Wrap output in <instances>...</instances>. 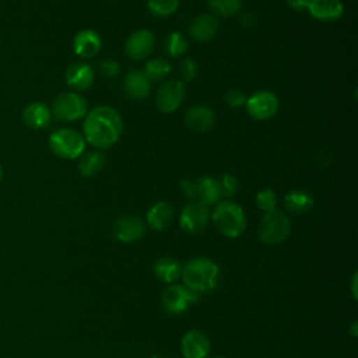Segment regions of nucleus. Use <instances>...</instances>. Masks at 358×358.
Wrapping results in <instances>:
<instances>
[{
    "mask_svg": "<svg viewBox=\"0 0 358 358\" xmlns=\"http://www.w3.org/2000/svg\"><path fill=\"white\" fill-rule=\"evenodd\" d=\"M187 127L196 133L208 131L215 122V113L207 105H193L185 113Z\"/></svg>",
    "mask_w": 358,
    "mask_h": 358,
    "instance_id": "nucleus-15",
    "label": "nucleus"
},
{
    "mask_svg": "<svg viewBox=\"0 0 358 358\" xmlns=\"http://www.w3.org/2000/svg\"><path fill=\"white\" fill-rule=\"evenodd\" d=\"M1 178H3V169H1V165H0V182H1Z\"/></svg>",
    "mask_w": 358,
    "mask_h": 358,
    "instance_id": "nucleus-38",
    "label": "nucleus"
},
{
    "mask_svg": "<svg viewBox=\"0 0 358 358\" xmlns=\"http://www.w3.org/2000/svg\"><path fill=\"white\" fill-rule=\"evenodd\" d=\"M185 95V84L180 80H169L158 88L155 95V105L162 113H172L182 105Z\"/></svg>",
    "mask_w": 358,
    "mask_h": 358,
    "instance_id": "nucleus-8",
    "label": "nucleus"
},
{
    "mask_svg": "<svg viewBox=\"0 0 358 358\" xmlns=\"http://www.w3.org/2000/svg\"><path fill=\"white\" fill-rule=\"evenodd\" d=\"M308 11L317 21L333 22L341 18L344 6L341 0H309Z\"/></svg>",
    "mask_w": 358,
    "mask_h": 358,
    "instance_id": "nucleus-17",
    "label": "nucleus"
},
{
    "mask_svg": "<svg viewBox=\"0 0 358 358\" xmlns=\"http://www.w3.org/2000/svg\"><path fill=\"white\" fill-rule=\"evenodd\" d=\"M208 220H210L208 207L196 200L189 203L182 210L179 224L185 232L196 235V234H200L207 227Z\"/></svg>",
    "mask_w": 358,
    "mask_h": 358,
    "instance_id": "nucleus-9",
    "label": "nucleus"
},
{
    "mask_svg": "<svg viewBox=\"0 0 358 358\" xmlns=\"http://www.w3.org/2000/svg\"><path fill=\"white\" fill-rule=\"evenodd\" d=\"M255 201L260 210H263L264 213H268L275 210L277 207V194L271 189H262L256 193Z\"/></svg>",
    "mask_w": 358,
    "mask_h": 358,
    "instance_id": "nucleus-30",
    "label": "nucleus"
},
{
    "mask_svg": "<svg viewBox=\"0 0 358 358\" xmlns=\"http://www.w3.org/2000/svg\"><path fill=\"white\" fill-rule=\"evenodd\" d=\"M241 22H242V25H245V27H252V25L256 22V17H255L253 13H249V11L242 13V14H241Z\"/></svg>",
    "mask_w": 358,
    "mask_h": 358,
    "instance_id": "nucleus-37",
    "label": "nucleus"
},
{
    "mask_svg": "<svg viewBox=\"0 0 358 358\" xmlns=\"http://www.w3.org/2000/svg\"><path fill=\"white\" fill-rule=\"evenodd\" d=\"M218 180L222 197H231L238 190V180L232 173H224Z\"/></svg>",
    "mask_w": 358,
    "mask_h": 358,
    "instance_id": "nucleus-32",
    "label": "nucleus"
},
{
    "mask_svg": "<svg viewBox=\"0 0 358 358\" xmlns=\"http://www.w3.org/2000/svg\"><path fill=\"white\" fill-rule=\"evenodd\" d=\"M64 78H66L67 85L71 87L73 90L85 91L94 84L95 73H94V69L88 63L76 62V63H71L66 69Z\"/></svg>",
    "mask_w": 358,
    "mask_h": 358,
    "instance_id": "nucleus-12",
    "label": "nucleus"
},
{
    "mask_svg": "<svg viewBox=\"0 0 358 358\" xmlns=\"http://www.w3.org/2000/svg\"><path fill=\"white\" fill-rule=\"evenodd\" d=\"M180 275L186 288L203 294L211 291L217 285L220 270L213 260L207 257H196L182 267Z\"/></svg>",
    "mask_w": 358,
    "mask_h": 358,
    "instance_id": "nucleus-2",
    "label": "nucleus"
},
{
    "mask_svg": "<svg viewBox=\"0 0 358 358\" xmlns=\"http://www.w3.org/2000/svg\"><path fill=\"white\" fill-rule=\"evenodd\" d=\"M145 232V224L136 215H126L119 218L113 227V235L120 242H134Z\"/></svg>",
    "mask_w": 358,
    "mask_h": 358,
    "instance_id": "nucleus-13",
    "label": "nucleus"
},
{
    "mask_svg": "<svg viewBox=\"0 0 358 358\" xmlns=\"http://www.w3.org/2000/svg\"><path fill=\"white\" fill-rule=\"evenodd\" d=\"M224 99L225 102L231 106V108H241V106H245V102H246V95L242 90L239 88H231L225 92L224 95Z\"/></svg>",
    "mask_w": 358,
    "mask_h": 358,
    "instance_id": "nucleus-33",
    "label": "nucleus"
},
{
    "mask_svg": "<svg viewBox=\"0 0 358 358\" xmlns=\"http://www.w3.org/2000/svg\"><path fill=\"white\" fill-rule=\"evenodd\" d=\"M291 232L289 218L280 210L268 211L260 220L257 235L259 239L266 245H277L287 239Z\"/></svg>",
    "mask_w": 358,
    "mask_h": 358,
    "instance_id": "nucleus-5",
    "label": "nucleus"
},
{
    "mask_svg": "<svg viewBox=\"0 0 358 358\" xmlns=\"http://www.w3.org/2000/svg\"><path fill=\"white\" fill-rule=\"evenodd\" d=\"M199 298V294L186 288L185 285H171L165 289L162 295V305L166 312L178 315L182 313L189 303L196 302Z\"/></svg>",
    "mask_w": 358,
    "mask_h": 358,
    "instance_id": "nucleus-10",
    "label": "nucleus"
},
{
    "mask_svg": "<svg viewBox=\"0 0 358 358\" xmlns=\"http://www.w3.org/2000/svg\"><path fill=\"white\" fill-rule=\"evenodd\" d=\"M214 358H227V357H214Z\"/></svg>",
    "mask_w": 358,
    "mask_h": 358,
    "instance_id": "nucleus-39",
    "label": "nucleus"
},
{
    "mask_svg": "<svg viewBox=\"0 0 358 358\" xmlns=\"http://www.w3.org/2000/svg\"><path fill=\"white\" fill-rule=\"evenodd\" d=\"M287 4L289 8L295 11H303V10H308L309 0H287Z\"/></svg>",
    "mask_w": 358,
    "mask_h": 358,
    "instance_id": "nucleus-36",
    "label": "nucleus"
},
{
    "mask_svg": "<svg viewBox=\"0 0 358 358\" xmlns=\"http://www.w3.org/2000/svg\"><path fill=\"white\" fill-rule=\"evenodd\" d=\"M84 140L98 150H106L117 143L123 131L120 115L108 105L94 106L84 116Z\"/></svg>",
    "mask_w": 358,
    "mask_h": 358,
    "instance_id": "nucleus-1",
    "label": "nucleus"
},
{
    "mask_svg": "<svg viewBox=\"0 0 358 358\" xmlns=\"http://www.w3.org/2000/svg\"><path fill=\"white\" fill-rule=\"evenodd\" d=\"M155 48V36L148 29L134 31L126 41L124 50L131 60H144Z\"/></svg>",
    "mask_w": 358,
    "mask_h": 358,
    "instance_id": "nucleus-11",
    "label": "nucleus"
},
{
    "mask_svg": "<svg viewBox=\"0 0 358 358\" xmlns=\"http://www.w3.org/2000/svg\"><path fill=\"white\" fill-rule=\"evenodd\" d=\"M220 29L218 20L211 14L197 15L189 27V34L196 42H208L215 38Z\"/></svg>",
    "mask_w": 358,
    "mask_h": 358,
    "instance_id": "nucleus-18",
    "label": "nucleus"
},
{
    "mask_svg": "<svg viewBox=\"0 0 358 358\" xmlns=\"http://www.w3.org/2000/svg\"><path fill=\"white\" fill-rule=\"evenodd\" d=\"M99 70L105 77H116L120 71V64L115 59H105L99 63Z\"/></svg>",
    "mask_w": 358,
    "mask_h": 358,
    "instance_id": "nucleus-34",
    "label": "nucleus"
},
{
    "mask_svg": "<svg viewBox=\"0 0 358 358\" xmlns=\"http://www.w3.org/2000/svg\"><path fill=\"white\" fill-rule=\"evenodd\" d=\"M284 204L287 210L292 214H305L313 206V197L310 193L302 189L291 190L284 197Z\"/></svg>",
    "mask_w": 358,
    "mask_h": 358,
    "instance_id": "nucleus-23",
    "label": "nucleus"
},
{
    "mask_svg": "<svg viewBox=\"0 0 358 358\" xmlns=\"http://www.w3.org/2000/svg\"><path fill=\"white\" fill-rule=\"evenodd\" d=\"M103 165H105L103 154H101L99 151H91V152H85L81 157L78 162V171L83 176L91 178L99 173L103 169Z\"/></svg>",
    "mask_w": 358,
    "mask_h": 358,
    "instance_id": "nucleus-25",
    "label": "nucleus"
},
{
    "mask_svg": "<svg viewBox=\"0 0 358 358\" xmlns=\"http://www.w3.org/2000/svg\"><path fill=\"white\" fill-rule=\"evenodd\" d=\"M187 39L180 32H171L164 41V50L169 57H179L187 50Z\"/></svg>",
    "mask_w": 358,
    "mask_h": 358,
    "instance_id": "nucleus-28",
    "label": "nucleus"
},
{
    "mask_svg": "<svg viewBox=\"0 0 358 358\" xmlns=\"http://www.w3.org/2000/svg\"><path fill=\"white\" fill-rule=\"evenodd\" d=\"M22 120L29 129L41 130L49 126L52 120V110L45 102H31L22 110Z\"/></svg>",
    "mask_w": 358,
    "mask_h": 358,
    "instance_id": "nucleus-19",
    "label": "nucleus"
},
{
    "mask_svg": "<svg viewBox=\"0 0 358 358\" xmlns=\"http://www.w3.org/2000/svg\"><path fill=\"white\" fill-rule=\"evenodd\" d=\"M49 147L60 158L76 159L84 154L85 140L77 130L63 127L49 136Z\"/></svg>",
    "mask_w": 358,
    "mask_h": 358,
    "instance_id": "nucleus-4",
    "label": "nucleus"
},
{
    "mask_svg": "<svg viewBox=\"0 0 358 358\" xmlns=\"http://www.w3.org/2000/svg\"><path fill=\"white\" fill-rule=\"evenodd\" d=\"M180 186H182V189H183L186 197L194 199V180L182 179V180H180Z\"/></svg>",
    "mask_w": 358,
    "mask_h": 358,
    "instance_id": "nucleus-35",
    "label": "nucleus"
},
{
    "mask_svg": "<svg viewBox=\"0 0 358 358\" xmlns=\"http://www.w3.org/2000/svg\"><path fill=\"white\" fill-rule=\"evenodd\" d=\"M280 102L274 92L267 90H260L253 92L249 98H246L245 108L250 117L256 120H268L278 110Z\"/></svg>",
    "mask_w": 358,
    "mask_h": 358,
    "instance_id": "nucleus-7",
    "label": "nucleus"
},
{
    "mask_svg": "<svg viewBox=\"0 0 358 358\" xmlns=\"http://www.w3.org/2000/svg\"><path fill=\"white\" fill-rule=\"evenodd\" d=\"M173 218V210L171 204L165 201L155 203L147 213V224L154 231H164L169 227Z\"/></svg>",
    "mask_w": 358,
    "mask_h": 358,
    "instance_id": "nucleus-22",
    "label": "nucleus"
},
{
    "mask_svg": "<svg viewBox=\"0 0 358 358\" xmlns=\"http://www.w3.org/2000/svg\"><path fill=\"white\" fill-rule=\"evenodd\" d=\"M194 199L204 206H213L221 201L222 193L218 180L211 176H203L194 180Z\"/></svg>",
    "mask_w": 358,
    "mask_h": 358,
    "instance_id": "nucleus-21",
    "label": "nucleus"
},
{
    "mask_svg": "<svg viewBox=\"0 0 358 358\" xmlns=\"http://www.w3.org/2000/svg\"><path fill=\"white\" fill-rule=\"evenodd\" d=\"M102 46L101 36L92 29H81L73 39V50L81 59L94 57Z\"/></svg>",
    "mask_w": 358,
    "mask_h": 358,
    "instance_id": "nucleus-16",
    "label": "nucleus"
},
{
    "mask_svg": "<svg viewBox=\"0 0 358 358\" xmlns=\"http://www.w3.org/2000/svg\"><path fill=\"white\" fill-rule=\"evenodd\" d=\"M182 352L185 358H207L210 354V340L200 330H189L182 338Z\"/></svg>",
    "mask_w": 358,
    "mask_h": 358,
    "instance_id": "nucleus-14",
    "label": "nucleus"
},
{
    "mask_svg": "<svg viewBox=\"0 0 358 358\" xmlns=\"http://www.w3.org/2000/svg\"><path fill=\"white\" fill-rule=\"evenodd\" d=\"M208 10L214 17L231 18L236 15L242 7V0H208Z\"/></svg>",
    "mask_w": 358,
    "mask_h": 358,
    "instance_id": "nucleus-26",
    "label": "nucleus"
},
{
    "mask_svg": "<svg viewBox=\"0 0 358 358\" xmlns=\"http://www.w3.org/2000/svg\"><path fill=\"white\" fill-rule=\"evenodd\" d=\"M182 273V264L173 257H161L154 264V274L164 282H173Z\"/></svg>",
    "mask_w": 358,
    "mask_h": 358,
    "instance_id": "nucleus-24",
    "label": "nucleus"
},
{
    "mask_svg": "<svg viewBox=\"0 0 358 358\" xmlns=\"http://www.w3.org/2000/svg\"><path fill=\"white\" fill-rule=\"evenodd\" d=\"M50 110L62 122H76L87 115L88 103L77 92H63L53 99Z\"/></svg>",
    "mask_w": 358,
    "mask_h": 358,
    "instance_id": "nucleus-6",
    "label": "nucleus"
},
{
    "mask_svg": "<svg viewBox=\"0 0 358 358\" xmlns=\"http://www.w3.org/2000/svg\"><path fill=\"white\" fill-rule=\"evenodd\" d=\"M147 7L154 17L164 18L172 15L178 10L179 0H148Z\"/></svg>",
    "mask_w": 358,
    "mask_h": 358,
    "instance_id": "nucleus-29",
    "label": "nucleus"
},
{
    "mask_svg": "<svg viewBox=\"0 0 358 358\" xmlns=\"http://www.w3.org/2000/svg\"><path fill=\"white\" fill-rule=\"evenodd\" d=\"M213 222L218 232L227 238H238L246 229V215L243 208L231 200H222L215 204Z\"/></svg>",
    "mask_w": 358,
    "mask_h": 358,
    "instance_id": "nucleus-3",
    "label": "nucleus"
},
{
    "mask_svg": "<svg viewBox=\"0 0 358 358\" xmlns=\"http://www.w3.org/2000/svg\"><path fill=\"white\" fill-rule=\"evenodd\" d=\"M178 74L183 84L189 83V81L194 80V77L197 76V64L194 63L193 59H185L180 62V64L178 67Z\"/></svg>",
    "mask_w": 358,
    "mask_h": 358,
    "instance_id": "nucleus-31",
    "label": "nucleus"
},
{
    "mask_svg": "<svg viewBox=\"0 0 358 358\" xmlns=\"http://www.w3.org/2000/svg\"><path fill=\"white\" fill-rule=\"evenodd\" d=\"M143 73L150 81H159L169 76L171 64L164 57H154L145 63Z\"/></svg>",
    "mask_w": 358,
    "mask_h": 358,
    "instance_id": "nucleus-27",
    "label": "nucleus"
},
{
    "mask_svg": "<svg viewBox=\"0 0 358 358\" xmlns=\"http://www.w3.org/2000/svg\"><path fill=\"white\" fill-rule=\"evenodd\" d=\"M123 87L126 94L136 101L145 99L151 92V81L141 70H130L124 76Z\"/></svg>",
    "mask_w": 358,
    "mask_h": 358,
    "instance_id": "nucleus-20",
    "label": "nucleus"
}]
</instances>
